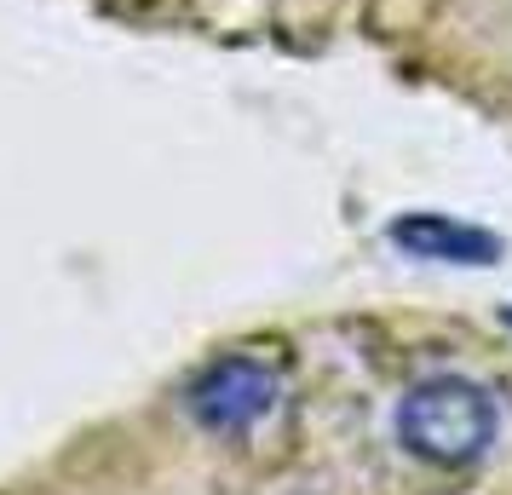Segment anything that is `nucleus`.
Segmentation results:
<instances>
[{
	"mask_svg": "<svg viewBox=\"0 0 512 495\" xmlns=\"http://www.w3.org/2000/svg\"><path fill=\"white\" fill-rule=\"evenodd\" d=\"M271 403H277V375L259 357H219L190 386V415L208 432H248L271 415Z\"/></svg>",
	"mask_w": 512,
	"mask_h": 495,
	"instance_id": "2",
	"label": "nucleus"
},
{
	"mask_svg": "<svg viewBox=\"0 0 512 495\" xmlns=\"http://www.w3.org/2000/svg\"><path fill=\"white\" fill-rule=\"evenodd\" d=\"M392 242L415 260H443V265H489L501 254V242L478 225H461L449 213H403L392 225Z\"/></svg>",
	"mask_w": 512,
	"mask_h": 495,
	"instance_id": "3",
	"label": "nucleus"
},
{
	"mask_svg": "<svg viewBox=\"0 0 512 495\" xmlns=\"http://www.w3.org/2000/svg\"><path fill=\"white\" fill-rule=\"evenodd\" d=\"M397 438L426 467H472L495 444V403L461 375H432L409 386L397 409Z\"/></svg>",
	"mask_w": 512,
	"mask_h": 495,
	"instance_id": "1",
	"label": "nucleus"
}]
</instances>
